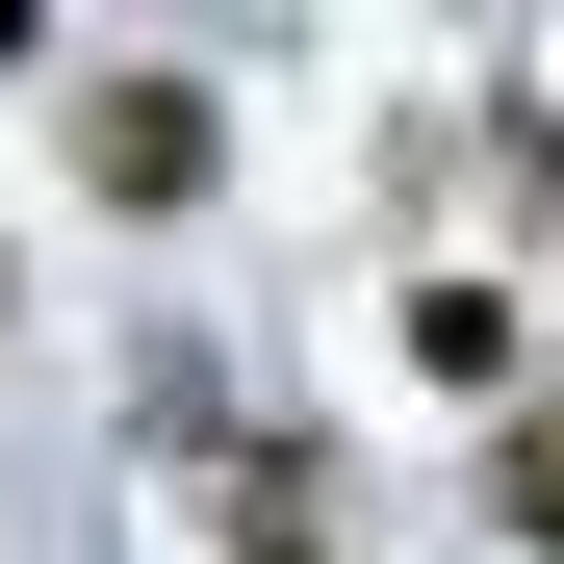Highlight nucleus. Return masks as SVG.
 I'll return each instance as SVG.
<instances>
[{"label":"nucleus","mask_w":564,"mask_h":564,"mask_svg":"<svg viewBox=\"0 0 564 564\" xmlns=\"http://www.w3.org/2000/svg\"><path fill=\"white\" fill-rule=\"evenodd\" d=\"M77 154H104V206H206V77H104Z\"/></svg>","instance_id":"1"},{"label":"nucleus","mask_w":564,"mask_h":564,"mask_svg":"<svg viewBox=\"0 0 564 564\" xmlns=\"http://www.w3.org/2000/svg\"><path fill=\"white\" fill-rule=\"evenodd\" d=\"M488 513H513V539L564 564V411H513V462H488Z\"/></svg>","instance_id":"3"},{"label":"nucleus","mask_w":564,"mask_h":564,"mask_svg":"<svg viewBox=\"0 0 564 564\" xmlns=\"http://www.w3.org/2000/svg\"><path fill=\"white\" fill-rule=\"evenodd\" d=\"M411 359L436 386H513V282H411Z\"/></svg>","instance_id":"2"}]
</instances>
